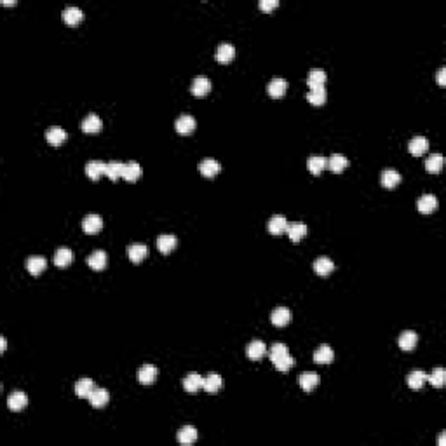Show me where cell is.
I'll return each instance as SVG.
<instances>
[{
    "label": "cell",
    "instance_id": "1",
    "mask_svg": "<svg viewBox=\"0 0 446 446\" xmlns=\"http://www.w3.org/2000/svg\"><path fill=\"white\" fill-rule=\"evenodd\" d=\"M157 375H159V370H157L155 364H150V362H145L143 366H140L138 368V382H141V384H152V382H155Z\"/></svg>",
    "mask_w": 446,
    "mask_h": 446
},
{
    "label": "cell",
    "instance_id": "2",
    "mask_svg": "<svg viewBox=\"0 0 446 446\" xmlns=\"http://www.w3.org/2000/svg\"><path fill=\"white\" fill-rule=\"evenodd\" d=\"M82 228H84V232H88V234H96V232H100L101 228H103V218H101L100 215L91 213V215H88L82 220Z\"/></svg>",
    "mask_w": 446,
    "mask_h": 446
},
{
    "label": "cell",
    "instance_id": "3",
    "mask_svg": "<svg viewBox=\"0 0 446 446\" xmlns=\"http://www.w3.org/2000/svg\"><path fill=\"white\" fill-rule=\"evenodd\" d=\"M88 399L94 408H103L106 402L110 401V394H108V390L103 389V387H94V390L89 394Z\"/></svg>",
    "mask_w": 446,
    "mask_h": 446
},
{
    "label": "cell",
    "instance_id": "4",
    "mask_svg": "<svg viewBox=\"0 0 446 446\" xmlns=\"http://www.w3.org/2000/svg\"><path fill=\"white\" fill-rule=\"evenodd\" d=\"M436 208H437V197L434 195V193H424V195L417 200V209L420 213H424V215L432 213Z\"/></svg>",
    "mask_w": 446,
    "mask_h": 446
},
{
    "label": "cell",
    "instance_id": "5",
    "mask_svg": "<svg viewBox=\"0 0 446 446\" xmlns=\"http://www.w3.org/2000/svg\"><path fill=\"white\" fill-rule=\"evenodd\" d=\"M143 175V168L136 163V160H129L124 163V171H122V178L126 181H136Z\"/></svg>",
    "mask_w": 446,
    "mask_h": 446
},
{
    "label": "cell",
    "instance_id": "6",
    "mask_svg": "<svg viewBox=\"0 0 446 446\" xmlns=\"http://www.w3.org/2000/svg\"><path fill=\"white\" fill-rule=\"evenodd\" d=\"M209 89H211V80H209L206 75H199V77H195L192 80L190 91L195 96H204V94L209 93Z\"/></svg>",
    "mask_w": 446,
    "mask_h": 446
},
{
    "label": "cell",
    "instance_id": "7",
    "mask_svg": "<svg viewBox=\"0 0 446 446\" xmlns=\"http://www.w3.org/2000/svg\"><path fill=\"white\" fill-rule=\"evenodd\" d=\"M7 404H9L11 410L19 412V410H23L28 404V397H26V394L21 392V390H14V392H11L9 397H7Z\"/></svg>",
    "mask_w": 446,
    "mask_h": 446
},
{
    "label": "cell",
    "instance_id": "8",
    "mask_svg": "<svg viewBox=\"0 0 446 446\" xmlns=\"http://www.w3.org/2000/svg\"><path fill=\"white\" fill-rule=\"evenodd\" d=\"M220 169H222V166H220V163L216 159H211V157H208V159H204L202 163L199 164V171L200 175L208 176V178H213L215 175H218Z\"/></svg>",
    "mask_w": 446,
    "mask_h": 446
},
{
    "label": "cell",
    "instance_id": "9",
    "mask_svg": "<svg viewBox=\"0 0 446 446\" xmlns=\"http://www.w3.org/2000/svg\"><path fill=\"white\" fill-rule=\"evenodd\" d=\"M268 232H270V234H274V235H281L282 232H286V228H288V220H286V216H282V215H274L272 216L270 220H268Z\"/></svg>",
    "mask_w": 446,
    "mask_h": 446
},
{
    "label": "cell",
    "instance_id": "10",
    "mask_svg": "<svg viewBox=\"0 0 446 446\" xmlns=\"http://www.w3.org/2000/svg\"><path fill=\"white\" fill-rule=\"evenodd\" d=\"M175 126H176V131H178V133L188 134V133H192L193 129H195L197 122H195V119H193L192 115H188V113H183V115H180L178 119H176Z\"/></svg>",
    "mask_w": 446,
    "mask_h": 446
},
{
    "label": "cell",
    "instance_id": "11",
    "mask_svg": "<svg viewBox=\"0 0 446 446\" xmlns=\"http://www.w3.org/2000/svg\"><path fill=\"white\" fill-rule=\"evenodd\" d=\"M106 173V163L103 160H89L86 164V175L89 176L91 180H98L100 176H103Z\"/></svg>",
    "mask_w": 446,
    "mask_h": 446
},
{
    "label": "cell",
    "instance_id": "12",
    "mask_svg": "<svg viewBox=\"0 0 446 446\" xmlns=\"http://www.w3.org/2000/svg\"><path fill=\"white\" fill-rule=\"evenodd\" d=\"M204 385V377H200L199 373H188L183 378V389L187 392H197L199 389H202Z\"/></svg>",
    "mask_w": 446,
    "mask_h": 446
},
{
    "label": "cell",
    "instance_id": "13",
    "mask_svg": "<svg viewBox=\"0 0 446 446\" xmlns=\"http://www.w3.org/2000/svg\"><path fill=\"white\" fill-rule=\"evenodd\" d=\"M335 357V352L333 349H331L330 345H326V343H322V345H319L317 349L314 350V361L319 362V364H326V362H331Z\"/></svg>",
    "mask_w": 446,
    "mask_h": 446
},
{
    "label": "cell",
    "instance_id": "14",
    "mask_svg": "<svg viewBox=\"0 0 446 446\" xmlns=\"http://www.w3.org/2000/svg\"><path fill=\"white\" fill-rule=\"evenodd\" d=\"M82 18H84V13H82L80 7L66 6L65 9H63V19H65L68 25H77V23L82 21Z\"/></svg>",
    "mask_w": 446,
    "mask_h": 446
},
{
    "label": "cell",
    "instance_id": "15",
    "mask_svg": "<svg viewBox=\"0 0 446 446\" xmlns=\"http://www.w3.org/2000/svg\"><path fill=\"white\" fill-rule=\"evenodd\" d=\"M128 255H129V260H131V262H134V263L141 262V260H143L145 256L148 255L147 244H143V242H134V244H131V246L128 248Z\"/></svg>",
    "mask_w": 446,
    "mask_h": 446
},
{
    "label": "cell",
    "instance_id": "16",
    "mask_svg": "<svg viewBox=\"0 0 446 446\" xmlns=\"http://www.w3.org/2000/svg\"><path fill=\"white\" fill-rule=\"evenodd\" d=\"M267 352V347L262 340H251L246 347V354L250 359H262Z\"/></svg>",
    "mask_w": 446,
    "mask_h": 446
},
{
    "label": "cell",
    "instance_id": "17",
    "mask_svg": "<svg viewBox=\"0 0 446 446\" xmlns=\"http://www.w3.org/2000/svg\"><path fill=\"white\" fill-rule=\"evenodd\" d=\"M101 126H103V122H101V119L96 113H89V115L84 117V120L80 122V128L84 133H98L101 129Z\"/></svg>",
    "mask_w": 446,
    "mask_h": 446
},
{
    "label": "cell",
    "instance_id": "18",
    "mask_svg": "<svg viewBox=\"0 0 446 446\" xmlns=\"http://www.w3.org/2000/svg\"><path fill=\"white\" fill-rule=\"evenodd\" d=\"M46 265H47V260L40 255H33V256H28V258H26V268H28V272L33 275L40 274V272L46 268Z\"/></svg>",
    "mask_w": 446,
    "mask_h": 446
},
{
    "label": "cell",
    "instance_id": "19",
    "mask_svg": "<svg viewBox=\"0 0 446 446\" xmlns=\"http://www.w3.org/2000/svg\"><path fill=\"white\" fill-rule=\"evenodd\" d=\"M429 148V141L425 136H413L408 143V150L412 155H422Z\"/></svg>",
    "mask_w": 446,
    "mask_h": 446
},
{
    "label": "cell",
    "instance_id": "20",
    "mask_svg": "<svg viewBox=\"0 0 446 446\" xmlns=\"http://www.w3.org/2000/svg\"><path fill=\"white\" fill-rule=\"evenodd\" d=\"M235 56V47L232 44H228V42H222V44L218 46V49H216V60H218L220 63H228L232 61Z\"/></svg>",
    "mask_w": 446,
    "mask_h": 446
},
{
    "label": "cell",
    "instance_id": "21",
    "mask_svg": "<svg viewBox=\"0 0 446 446\" xmlns=\"http://www.w3.org/2000/svg\"><path fill=\"white\" fill-rule=\"evenodd\" d=\"M286 89H288V82L284 80V78H281V77L272 78V80L268 82V86H267L268 94H270V96H274V98H281L282 94L286 93Z\"/></svg>",
    "mask_w": 446,
    "mask_h": 446
},
{
    "label": "cell",
    "instance_id": "22",
    "mask_svg": "<svg viewBox=\"0 0 446 446\" xmlns=\"http://www.w3.org/2000/svg\"><path fill=\"white\" fill-rule=\"evenodd\" d=\"M222 387H223V378L220 377L218 373H209L208 377H204V385H202L204 390L215 394V392H218Z\"/></svg>",
    "mask_w": 446,
    "mask_h": 446
},
{
    "label": "cell",
    "instance_id": "23",
    "mask_svg": "<svg viewBox=\"0 0 446 446\" xmlns=\"http://www.w3.org/2000/svg\"><path fill=\"white\" fill-rule=\"evenodd\" d=\"M307 230H309V228H307V225L302 223V222L288 223V228H286L288 235H290V239L293 240V242H298V240L307 234Z\"/></svg>",
    "mask_w": 446,
    "mask_h": 446
},
{
    "label": "cell",
    "instance_id": "24",
    "mask_svg": "<svg viewBox=\"0 0 446 446\" xmlns=\"http://www.w3.org/2000/svg\"><path fill=\"white\" fill-rule=\"evenodd\" d=\"M176 439H178V443L181 444H192L195 443L197 439V429L192 427V425H185V427H181L178 434H176Z\"/></svg>",
    "mask_w": 446,
    "mask_h": 446
},
{
    "label": "cell",
    "instance_id": "25",
    "mask_svg": "<svg viewBox=\"0 0 446 446\" xmlns=\"http://www.w3.org/2000/svg\"><path fill=\"white\" fill-rule=\"evenodd\" d=\"M298 384H300V387H302L303 390H307V392H309V390H312L314 387H317V384H319V375L314 373V372L302 373L298 377Z\"/></svg>",
    "mask_w": 446,
    "mask_h": 446
},
{
    "label": "cell",
    "instance_id": "26",
    "mask_svg": "<svg viewBox=\"0 0 446 446\" xmlns=\"http://www.w3.org/2000/svg\"><path fill=\"white\" fill-rule=\"evenodd\" d=\"M290 319H291V312L286 307H277V309L272 310L270 321L274 322L275 326H286L288 322H290Z\"/></svg>",
    "mask_w": 446,
    "mask_h": 446
},
{
    "label": "cell",
    "instance_id": "27",
    "mask_svg": "<svg viewBox=\"0 0 446 446\" xmlns=\"http://www.w3.org/2000/svg\"><path fill=\"white\" fill-rule=\"evenodd\" d=\"M46 140L49 141L51 145H61L63 141L66 140V131L63 128H58V126H53L46 131Z\"/></svg>",
    "mask_w": 446,
    "mask_h": 446
},
{
    "label": "cell",
    "instance_id": "28",
    "mask_svg": "<svg viewBox=\"0 0 446 446\" xmlns=\"http://www.w3.org/2000/svg\"><path fill=\"white\" fill-rule=\"evenodd\" d=\"M418 342V335L413 330H406L399 335V347L402 350H412Z\"/></svg>",
    "mask_w": 446,
    "mask_h": 446
},
{
    "label": "cell",
    "instance_id": "29",
    "mask_svg": "<svg viewBox=\"0 0 446 446\" xmlns=\"http://www.w3.org/2000/svg\"><path fill=\"white\" fill-rule=\"evenodd\" d=\"M88 265L94 270H101L106 265V253L103 250H96L88 256Z\"/></svg>",
    "mask_w": 446,
    "mask_h": 446
},
{
    "label": "cell",
    "instance_id": "30",
    "mask_svg": "<svg viewBox=\"0 0 446 446\" xmlns=\"http://www.w3.org/2000/svg\"><path fill=\"white\" fill-rule=\"evenodd\" d=\"M72 262H73V251L70 250V248H60V250L56 251V255H54V263L61 268L68 267Z\"/></svg>",
    "mask_w": 446,
    "mask_h": 446
},
{
    "label": "cell",
    "instance_id": "31",
    "mask_svg": "<svg viewBox=\"0 0 446 446\" xmlns=\"http://www.w3.org/2000/svg\"><path fill=\"white\" fill-rule=\"evenodd\" d=\"M333 268H335V263L331 262V258H328V256H319V258L314 262V270H315V274H319V275L331 274Z\"/></svg>",
    "mask_w": 446,
    "mask_h": 446
},
{
    "label": "cell",
    "instance_id": "32",
    "mask_svg": "<svg viewBox=\"0 0 446 446\" xmlns=\"http://www.w3.org/2000/svg\"><path fill=\"white\" fill-rule=\"evenodd\" d=\"M380 181H382V185H384V187L392 188L401 181V175L396 171V169H384V171H382V175H380Z\"/></svg>",
    "mask_w": 446,
    "mask_h": 446
},
{
    "label": "cell",
    "instance_id": "33",
    "mask_svg": "<svg viewBox=\"0 0 446 446\" xmlns=\"http://www.w3.org/2000/svg\"><path fill=\"white\" fill-rule=\"evenodd\" d=\"M176 246V237L173 234H163L157 237V248L160 253H171Z\"/></svg>",
    "mask_w": 446,
    "mask_h": 446
},
{
    "label": "cell",
    "instance_id": "34",
    "mask_svg": "<svg viewBox=\"0 0 446 446\" xmlns=\"http://www.w3.org/2000/svg\"><path fill=\"white\" fill-rule=\"evenodd\" d=\"M307 168H309V171L314 173V175H321L328 168V159L322 155H312L307 160Z\"/></svg>",
    "mask_w": 446,
    "mask_h": 446
},
{
    "label": "cell",
    "instance_id": "35",
    "mask_svg": "<svg viewBox=\"0 0 446 446\" xmlns=\"http://www.w3.org/2000/svg\"><path fill=\"white\" fill-rule=\"evenodd\" d=\"M347 166H349V159H347L345 155H340V153H333V155L328 159V168L333 173H342Z\"/></svg>",
    "mask_w": 446,
    "mask_h": 446
},
{
    "label": "cell",
    "instance_id": "36",
    "mask_svg": "<svg viewBox=\"0 0 446 446\" xmlns=\"http://www.w3.org/2000/svg\"><path fill=\"white\" fill-rule=\"evenodd\" d=\"M94 382L91 380V378H80V380L75 384V394H77L78 397H89V394L94 390Z\"/></svg>",
    "mask_w": 446,
    "mask_h": 446
},
{
    "label": "cell",
    "instance_id": "37",
    "mask_svg": "<svg viewBox=\"0 0 446 446\" xmlns=\"http://www.w3.org/2000/svg\"><path fill=\"white\" fill-rule=\"evenodd\" d=\"M307 100L312 105H322L326 101V89L325 86H315V88H310V91L307 93Z\"/></svg>",
    "mask_w": 446,
    "mask_h": 446
},
{
    "label": "cell",
    "instance_id": "38",
    "mask_svg": "<svg viewBox=\"0 0 446 446\" xmlns=\"http://www.w3.org/2000/svg\"><path fill=\"white\" fill-rule=\"evenodd\" d=\"M326 72L322 68H312L309 72V77H307V82H309V88H315V86H325L326 82Z\"/></svg>",
    "mask_w": 446,
    "mask_h": 446
},
{
    "label": "cell",
    "instance_id": "39",
    "mask_svg": "<svg viewBox=\"0 0 446 446\" xmlns=\"http://www.w3.org/2000/svg\"><path fill=\"white\" fill-rule=\"evenodd\" d=\"M443 164H444L443 155H441V153H432V155H429L427 160H425V169H427L429 173H439Z\"/></svg>",
    "mask_w": 446,
    "mask_h": 446
},
{
    "label": "cell",
    "instance_id": "40",
    "mask_svg": "<svg viewBox=\"0 0 446 446\" xmlns=\"http://www.w3.org/2000/svg\"><path fill=\"white\" fill-rule=\"evenodd\" d=\"M122 171H124V163H120V160H110V163H106L105 175L108 176L110 180L122 178Z\"/></svg>",
    "mask_w": 446,
    "mask_h": 446
},
{
    "label": "cell",
    "instance_id": "41",
    "mask_svg": "<svg viewBox=\"0 0 446 446\" xmlns=\"http://www.w3.org/2000/svg\"><path fill=\"white\" fill-rule=\"evenodd\" d=\"M425 380H427V375H425V372H422V370H413V372L408 375V385L412 387V389H422Z\"/></svg>",
    "mask_w": 446,
    "mask_h": 446
},
{
    "label": "cell",
    "instance_id": "42",
    "mask_svg": "<svg viewBox=\"0 0 446 446\" xmlns=\"http://www.w3.org/2000/svg\"><path fill=\"white\" fill-rule=\"evenodd\" d=\"M288 354H290V350H288L286 343H274V345L268 349V357H270L272 362H275L277 359L288 356Z\"/></svg>",
    "mask_w": 446,
    "mask_h": 446
},
{
    "label": "cell",
    "instance_id": "43",
    "mask_svg": "<svg viewBox=\"0 0 446 446\" xmlns=\"http://www.w3.org/2000/svg\"><path fill=\"white\" fill-rule=\"evenodd\" d=\"M427 380L431 382L434 387H443L444 385V380H446V372H444L443 368L432 370V373L427 375Z\"/></svg>",
    "mask_w": 446,
    "mask_h": 446
},
{
    "label": "cell",
    "instance_id": "44",
    "mask_svg": "<svg viewBox=\"0 0 446 446\" xmlns=\"http://www.w3.org/2000/svg\"><path fill=\"white\" fill-rule=\"evenodd\" d=\"M293 364H295V359L291 357L290 354H288V356H284V357H281V359H277V361L274 362V366L279 370V372H288V370H290Z\"/></svg>",
    "mask_w": 446,
    "mask_h": 446
},
{
    "label": "cell",
    "instance_id": "45",
    "mask_svg": "<svg viewBox=\"0 0 446 446\" xmlns=\"http://www.w3.org/2000/svg\"><path fill=\"white\" fill-rule=\"evenodd\" d=\"M277 6H279L277 0H260V9H263V11H270Z\"/></svg>",
    "mask_w": 446,
    "mask_h": 446
},
{
    "label": "cell",
    "instance_id": "46",
    "mask_svg": "<svg viewBox=\"0 0 446 446\" xmlns=\"http://www.w3.org/2000/svg\"><path fill=\"white\" fill-rule=\"evenodd\" d=\"M437 84H439V86L446 84V68H444V66H441L439 72H437Z\"/></svg>",
    "mask_w": 446,
    "mask_h": 446
},
{
    "label": "cell",
    "instance_id": "47",
    "mask_svg": "<svg viewBox=\"0 0 446 446\" xmlns=\"http://www.w3.org/2000/svg\"><path fill=\"white\" fill-rule=\"evenodd\" d=\"M0 347H2V349H0V350H2V352H4V350H6V347H7L6 337H0Z\"/></svg>",
    "mask_w": 446,
    "mask_h": 446
}]
</instances>
